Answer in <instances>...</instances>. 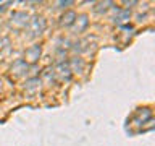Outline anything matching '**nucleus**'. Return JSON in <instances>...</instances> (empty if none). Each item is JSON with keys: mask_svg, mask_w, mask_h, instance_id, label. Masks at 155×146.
<instances>
[{"mask_svg": "<svg viewBox=\"0 0 155 146\" xmlns=\"http://www.w3.org/2000/svg\"><path fill=\"white\" fill-rule=\"evenodd\" d=\"M76 16L78 15L73 12V10H66V12L60 16V26L61 28H71L73 23H74V19H76Z\"/></svg>", "mask_w": 155, "mask_h": 146, "instance_id": "nucleus-7", "label": "nucleus"}, {"mask_svg": "<svg viewBox=\"0 0 155 146\" xmlns=\"http://www.w3.org/2000/svg\"><path fill=\"white\" fill-rule=\"evenodd\" d=\"M28 68H29L28 63L24 62L23 58H19V60H16V62L12 65L10 71H12V75H15V76H21V75H24V73L28 71Z\"/></svg>", "mask_w": 155, "mask_h": 146, "instance_id": "nucleus-6", "label": "nucleus"}, {"mask_svg": "<svg viewBox=\"0 0 155 146\" xmlns=\"http://www.w3.org/2000/svg\"><path fill=\"white\" fill-rule=\"evenodd\" d=\"M129 16H131V12L128 8H124V10H120V13L115 16V23L116 24H123L126 21H129Z\"/></svg>", "mask_w": 155, "mask_h": 146, "instance_id": "nucleus-11", "label": "nucleus"}, {"mask_svg": "<svg viewBox=\"0 0 155 146\" xmlns=\"http://www.w3.org/2000/svg\"><path fill=\"white\" fill-rule=\"evenodd\" d=\"M87 26H89V18H87V15H78L76 19H74V23H73V29H74V33H84Z\"/></svg>", "mask_w": 155, "mask_h": 146, "instance_id": "nucleus-5", "label": "nucleus"}, {"mask_svg": "<svg viewBox=\"0 0 155 146\" xmlns=\"http://www.w3.org/2000/svg\"><path fill=\"white\" fill-rule=\"evenodd\" d=\"M8 5V3H7ZM7 5H2V7H0V12H3V10H5V7H7Z\"/></svg>", "mask_w": 155, "mask_h": 146, "instance_id": "nucleus-15", "label": "nucleus"}, {"mask_svg": "<svg viewBox=\"0 0 155 146\" xmlns=\"http://www.w3.org/2000/svg\"><path fill=\"white\" fill-rule=\"evenodd\" d=\"M29 15L26 12H13L12 19H10V26L15 29H26L29 24Z\"/></svg>", "mask_w": 155, "mask_h": 146, "instance_id": "nucleus-2", "label": "nucleus"}, {"mask_svg": "<svg viewBox=\"0 0 155 146\" xmlns=\"http://www.w3.org/2000/svg\"><path fill=\"white\" fill-rule=\"evenodd\" d=\"M57 5H60L61 8H65V7H68V5H73V2H71V0H68V2H58Z\"/></svg>", "mask_w": 155, "mask_h": 146, "instance_id": "nucleus-13", "label": "nucleus"}, {"mask_svg": "<svg viewBox=\"0 0 155 146\" xmlns=\"http://www.w3.org/2000/svg\"><path fill=\"white\" fill-rule=\"evenodd\" d=\"M111 5H113V2H104V3H97L95 5V8H94V12L95 13H99V15H102V13H105L107 10H108Z\"/></svg>", "mask_w": 155, "mask_h": 146, "instance_id": "nucleus-12", "label": "nucleus"}, {"mask_svg": "<svg viewBox=\"0 0 155 146\" xmlns=\"http://www.w3.org/2000/svg\"><path fill=\"white\" fill-rule=\"evenodd\" d=\"M136 115L139 117V120L142 122H150L152 120V110H150V107H142V109H137L136 112Z\"/></svg>", "mask_w": 155, "mask_h": 146, "instance_id": "nucleus-10", "label": "nucleus"}, {"mask_svg": "<svg viewBox=\"0 0 155 146\" xmlns=\"http://www.w3.org/2000/svg\"><path fill=\"white\" fill-rule=\"evenodd\" d=\"M39 88H41V78L34 76V78H29L24 85V91L26 92H36Z\"/></svg>", "mask_w": 155, "mask_h": 146, "instance_id": "nucleus-9", "label": "nucleus"}, {"mask_svg": "<svg viewBox=\"0 0 155 146\" xmlns=\"http://www.w3.org/2000/svg\"><path fill=\"white\" fill-rule=\"evenodd\" d=\"M53 73H55L57 80H60V81H70L71 80V71H70V67H68L66 62L58 63L57 68L53 70Z\"/></svg>", "mask_w": 155, "mask_h": 146, "instance_id": "nucleus-4", "label": "nucleus"}, {"mask_svg": "<svg viewBox=\"0 0 155 146\" xmlns=\"http://www.w3.org/2000/svg\"><path fill=\"white\" fill-rule=\"evenodd\" d=\"M41 54H42V47L39 46V44H34V46H31V47L26 49L23 60L26 62L28 65H34V63L39 62V58H41Z\"/></svg>", "mask_w": 155, "mask_h": 146, "instance_id": "nucleus-3", "label": "nucleus"}, {"mask_svg": "<svg viewBox=\"0 0 155 146\" xmlns=\"http://www.w3.org/2000/svg\"><path fill=\"white\" fill-rule=\"evenodd\" d=\"M68 67H70V71H71V75H73V73L84 71V67H86V63H84V60H82L81 57H73L71 60L68 62Z\"/></svg>", "mask_w": 155, "mask_h": 146, "instance_id": "nucleus-8", "label": "nucleus"}, {"mask_svg": "<svg viewBox=\"0 0 155 146\" xmlns=\"http://www.w3.org/2000/svg\"><path fill=\"white\" fill-rule=\"evenodd\" d=\"M45 28H47V21L44 16H41V15H36V16H32L29 19L28 31H29V36L31 37H39L44 31H45Z\"/></svg>", "mask_w": 155, "mask_h": 146, "instance_id": "nucleus-1", "label": "nucleus"}, {"mask_svg": "<svg viewBox=\"0 0 155 146\" xmlns=\"http://www.w3.org/2000/svg\"><path fill=\"white\" fill-rule=\"evenodd\" d=\"M126 5H137V2H124Z\"/></svg>", "mask_w": 155, "mask_h": 146, "instance_id": "nucleus-14", "label": "nucleus"}]
</instances>
